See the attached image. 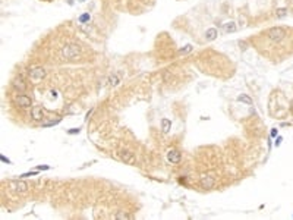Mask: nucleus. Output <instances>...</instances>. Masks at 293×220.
Listing matches in <instances>:
<instances>
[{"instance_id": "1a4fd4ad", "label": "nucleus", "mask_w": 293, "mask_h": 220, "mask_svg": "<svg viewBox=\"0 0 293 220\" xmlns=\"http://www.w3.org/2000/svg\"><path fill=\"white\" fill-rule=\"evenodd\" d=\"M15 103H16V106L24 107V109H28V107L32 106V100H31L28 95H25V94H19V95L15 98Z\"/></svg>"}, {"instance_id": "f257e3e1", "label": "nucleus", "mask_w": 293, "mask_h": 220, "mask_svg": "<svg viewBox=\"0 0 293 220\" xmlns=\"http://www.w3.org/2000/svg\"><path fill=\"white\" fill-rule=\"evenodd\" d=\"M62 56L66 60H76V59H79L82 56V50H81V47L78 44L70 43V44H66L62 49Z\"/></svg>"}, {"instance_id": "dca6fc26", "label": "nucleus", "mask_w": 293, "mask_h": 220, "mask_svg": "<svg viewBox=\"0 0 293 220\" xmlns=\"http://www.w3.org/2000/svg\"><path fill=\"white\" fill-rule=\"evenodd\" d=\"M37 175H38V172H34V170H31V172H25V173L19 175V179H24V178H31V176H37Z\"/></svg>"}, {"instance_id": "4be33fe9", "label": "nucleus", "mask_w": 293, "mask_h": 220, "mask_svg": "<svg viewBox=\"0 0 293 220\" xmlns=\"http://www.w3.org/2000/svg\"><path fill=\"white\" fill-rule=\"evenodd\" d=\"M79 132V128H75V129H69L67 134H78Z\"/></svg>"}, {"instance_id": "0eeeda50", "label": "nucleus", "mask_w": 293, "mask_h": 220, "mask_svg": "<svg viewBox=\"0 0 293 220\" xmlns=\"http://www.w3.org/2000/svg\"><path fill=\"white\" fill-rule=\"evenodd\" d=\"M44 113L46 112H44V107L43 106H34L31 109V118L35 122H41L44 119Z\"/></svg>"}, {"instance_id": "f3484780", "label": "nucleus", "mask_w": 293, "mask_h": 220, "mask_svg": "<svg viewBox=\"0 0 293 220\" xmlns=\"http://www.w3.org/2000/svg\"><path fill=\"white\" fill-rule=\"evenodd\" d=\"M192 51V46H185V47H182V49H179V54H186V53H190Z\"/></svg>"}, {"instance_id": "6ab92c4d", "label": "nucleus", "mask_w": 293, "mask_h": 220, "mask_svg": "<svg viewBox=\"0 0 293 220\" xmlns=\"http://www.w3.org/2000/svg\"><path fill=\"white\" fill-rule=\"evenodd\" d=\"M286 12H287V9H286V8H283V9H278V11H277V16H278V18H281V16H286Z\"/></svg>"}, {"instance_id": "5701e85b", "label": "nucleus", "mask_w": 293, "mask_h": 220, "mask_svg": "<svg viewBox=\"0 0 293 220\" xmlns=\"http://www.w3.org/2000/svg\"><path fill=\"white\" fill-rule=\"evenodd\" d=\"M275 137H277V129L273 128V129H271V138H275Z\"/></svg>"}, {"instance_id": "f8f14e48", "label": "nucleus", "mask_w": 293, "mask_h": 220, "mask_svg": "<svg viewBox=\"0 0 293 220\" xmlns=\"http://www.w3.org/2000/svg\"><path fill=\"white\" fill-rule=\"evenodd\" d=\"M223 31H224V32H235V31H236V22H235V21L226 22V24L223 25Z\"/></svg>"}, {"instance_id": "393cba45", "label": "nucleus", "mask_w": 293, "mask_h": 220, "mask_svg": "<svg viewBox=\"0 0 293 220\" xmlns=\"http://www.w3.org/2000/svg\"><path fill=\"white\" fill-rule=\"evenodd\" d=\"M79 2H85V0H79Z\"/></svg>"}, {"instance_id": "39448f33", "label": "nucleus", "mask_w": 293, "mask_h": 220, "mask_svg": "<svg viewBox=\"0 0 293 220\" xmlns=\"http://www.w3.org/2000/svg\"><path fill=\"white\" fill-rule=\"evenodd\" d=\"M12 87H13L15 91H18V92H24V91L27 90V81H25V78H24L22 75L15 76L13 81H12Z\"/></svg>"}, {"instance_id": "9b49d317", "label": "nucleus", "mask_w": 293, "mask_h": 220, "mask_svg": "<svg viewBox=\"0 0 293 220\" xmlns=\"http://www.w3.org/2000/svg\"><path fill=\"white\" fill-rule=\"evenodd\" d=\"M217 35H219V32H217L216 28H208V30L205 31V38H207L208 41H214V40L217 38Z\"/></svg>"}, {"instance_id": "aec40b11", "label": "nucleus", "mask_w": 293, "mask_h": 220, "mask_svg": "<svg viewBox=\"0 0 293 220\" xmlns=\"http://www.w3.org/2000/svg\"><path fill=\"white\" fill-rule=\"evenodd\" d=\"M50 169V166H47V164H40V166H37V170H48Z\"/></svg>"}, {"instance_id": "a211bd4d", "label": "nucleus", "mask_w": 293, "mask_h": 220, "mask_svg": "<svg viewBox=\"0 0 293 220\" xmlns=\"http://www.w3.org/2000/svg\"><path fill=\"white\" fill-rule=\"evenodd\" d=\"M88 21H89V15H88V13H84V15L79 16V22L85 24V22H88Z\"/></svg>"}, {"instance_id": "9d476101", "label": "nucleus", "mask_w": 293, "mask_h": 220, "mask_svg": "<svg viewBox=\"0 0 293 220\" xmlns=\"http://www.w3.org/2000/svg\"><path fill=\"white\" fill-rule=\"evenodd\" d=\"M167 161L169 163H171V164H177L179 161H180V159H182V154H180V151L179 150H170L169 153H167Z\"/></svg>"}, {"instance_id": "6e6552de", "label": "nucleus", "mask_w": 293, "mask_h": 220, "mask_svg": "<svg viewBox=\"0 0 293 220\" xmlns=\"http://www.w3.org/2000/svg\"><path fill=\"white\" fill-rule=\"evenodd\" d=\"M119 157H120V160H122L123 163H126V164H135V161H136L134 153L129 151V150H122V151L119 153Z\"/></svg>"}, {"instance_id": "412c9836", "label": "nucleus", "mask_w": 293, "mask_h": 220, "mask_svg": "<svg viewBox=\"0 0 293 220\" xmlns=\"http://www.w3.org/2000/svg\"><path fill=\"white\" fill-rule=\"evenodd\" d=\"M0 160H2V161H3V163H8V164H9V163H11V160H9V159H8V157H5V156H3V154H2V156H0Z\"/></svg>"}, {"instance_id": "b1692460", "label": "nucleus", "mask_w": 293, "mask_h": 220, "mask_svg": "<svg viewBox=\"0 0 293 220\" xmlns=\"http://www.w3.org/2000/svg\"><path fill=\"white\" fill-rule=\"evenodd\" d=\"M281 141H283V138H281V137H277V138H275V145H280Z\"/></svg>"}, {"instance_id": "7ed1b4c3", "label": "nucleus", "mask_w": 293, "mask_h": 220, "mask_svg": "<svg viewBox=\"0 0 293 220\" xmlns=\"http://www.w3.org/2000/svg\"><path fill=\"white\" fill-rule=\"evenodd\" d=\"M8 188H9L11 192H13L16 195H24V194L28 192L30 185L24 179H19V181H11V182H8Z\"/></svg>"}, {"instance_id": "423d86ee", "label": "nucleus", "mask_w": 293, "mask_h": 220, "mask_svg": "<svg viewBox=\"0 0 293 220\" xmlns=\"http://www.w3.org/2000/svg\"><path fill=\"white\" fill-rule=\"evenodd\" d=\"M214 183H216V179H214V176H213L211 173H205V175H202L201 179H200V185H201V188H204V189H211V188L214 186Z\"/></svg>"}, {"instance_id": "4468645a", "label": "nucleus", "mask_w": 293, "mask_h": 220, "mask_svg": "<svg viewBox=\"0 0 293 220\" xmlns=\"http://www.w3.org/2000/svg\"><path fill=\"white\" fill-rule=\"evenodd\" d=\"M109 82H110V85H112V87H117V85L120 84V76H119L117 73H113V75H110V78H109Z\"/></svg>"}, {"instance_id": "20e7f679", "label": "nucleus", "mask_w": 293, "mask_h": 220, "mask_svg": "<svg viewBox=\"0 0 293 220\" xmlns=\"http://www.w3.org/2000/svg\"><path fill=\"white\" fill-rule=\"evenodd\" d=\"M28 75H30L31 81H34V82H38V81H41V79H44V78H46V75H47V71H46L44 68H41V66H34V68H31V69L28 71Z\"/></svg>"}, {"instance_id": "ddd939ff", "label": "nucleus", "mask_w": 293, "mask_h": 220, "mask_svg": "<svg viewBox=\"0 0 293 220\" xmlns=\"http://www.w3.org/2000/svg\"><path fill=\"white\" fill-rule=\"evenodd\" d=\"M237 101L239 103H245V104H248V106H252V98L249 97V95H246V94H240L239 97H237Z\"/></svg>"}, {"instance_id": "f03ea898", "label": "nucleus", "mask_w": 293, "mask_h": 220, "mask_svg": "<svg viewBox=\"0 0 293 220\" xmlns=\"http://www.w3.org/2000/svg\"><path fill=\"white\" fill-rule=\"evenodd\" d=\"M265 34H267L268 40H271L273 43H281V41L286 38L287 31H286V28H283V27H273V28H270Z\"/></svg>"}, {"instance_id": "2eb2a0df", "label": "nucleus", "mask_w": 293, "mask_h": 220, "mask_svg": "<svg viewBox=\"0 0 293 220\" xmlns=\"http://www.w3.org/2000/svg\"><path fill=\"white\" fill-rule=\"evenodd\" d=\"M170 128H171V122H170L169 119H163V121H161V131H163L164 134H167V132L170 131Z\"/></svg>"}]
</instances>
